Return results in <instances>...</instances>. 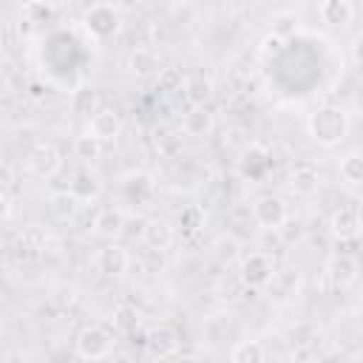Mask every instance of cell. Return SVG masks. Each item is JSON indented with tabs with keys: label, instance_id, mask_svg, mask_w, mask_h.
<instances>
[{
	"label": "cell",
	"instance_id": "60d3db41",
	"mask_svg": "<svg viewBox=\"0 0 363 363\" xmlns=\"http://www.w3.org/2000/svg\"><path fill=\"white\" fill-rule=\"evenodd\" d=\"M14 28H17V34H20V37H28V34H31V28H34V23H31L28 17H23V14H20V20L14 23Z\"/></svg>",
	"mask_w": 363,
	"mask_h": 363
},
{
	"label": "cell",
	"instance_id": "484cf974",
	"mask_svg": "<svg viewBox=\"0 0 363 363\" xmlns=\"http://www.w3.org/2000/svg\"><path fill=\"white\" fill-rule=\"evenodd\" d=\"M298 14L295 11H289V9H284V11H275L272 14V20H269V34L272 37H278V40H289V37H295L298 34Z\"/></svg>",
	"mask_w": 363,
	"mask_h": 363
},
{
	"label": "cell",
	"instance_id": "ac0fdd59",
	"mask_svg": "<svg viewBox=\"0 0 363 363\" xmlns=\"http://www.w3.org/2000/svg\"><path fill=\"white\" fill-rule=\"evenodd\" d=\"M213 96V77L204 74V71H193L187 74V82H184V99L190 102V108H201L207 105Z\"/></svg>",
	"mask_w": 363,
	"mask_h": 363
},
{
	"label": "cell",
	"instance_id": "8992f818",
	"mask_svg": "<svg viewBox=\"0 0 363 363\" xmlns=\"http://www.w3.org/2000/svg\"><path fill=\"white\" fill-rule=\"evenodd\" d=\"M252 218L258 227L264 230H281L289 218V207L281 196L275 193H267V196H258L255 204H252Z\"/></svg>",
	"mask_w": 363,
	"mask_h": 363
},
{
	"label": "cell",
	"instance_id": "ee69618b",
	"mask_svg": "<svg viewBox=\"0 0 363 363\" xmlns=\"http://www.w3.org/2000/svg\"><path fill=\"white\" fill-rule=\"evenodd\" d=\"M306 363H326V360H320V357H312V360H306Z\"/></svg>",
	"mask_w": 363,
	"mask_h": 363
},
{
	"label": "cell",
	"instance_id": "d4e9b609",
	"mask_svg": "<svg viewBox=\"0 0 363 363\" xmlns=\"http://www.w3.org/2000/svg\"><path fill=\"white\" fill-rule=\"evenodd\" d=\"M48 244H51V235L40 224H26L20 230V250H26L31 255H43L48 250Z\"/></svg>",
	"mask_w": 363,
	"mask_h": 363
},
{
	"label": "cell",
	"instance_id": "f1b7e54d",
	"mask_svg": "<svg viewBox=\"0 0 363 363\" xmlns=\"http://www.w3.org/2000/svg\"><path fill=\"white\" fill-rule=\"evenodd\" d=\"M184 82H187V74L179 68V65H167L156 74V91L162 94H184Z\"/></svg>",
	"mask_w": 363,
	"mask_h": 363
},
{
	"label": "cell",
	"instance_id": "8fae6325",
	"mask_svg": "<svg viewBox=\"0 0 363 363\" xmlns=\"http://www.w3.org/2000/svg\"><path fill=\"white\" fill-rule=\"evenodd\" d=\"M130 252L122 247V244H116V241H111V244H105L99 252H96V264H99V272L102 275H108V278H122L128 269H130Z\"/></svg>",
	"mask_w": 363,
	"mask_h": 363
},
{
	"label": "cell",
	"instance_id": "52a82bcc",
	"mask_svg": "<svg viewBox=\"0 0 363 363\" xmlns=\"http://www.w3.org/2000/svg\"><path fill=\"white\" fill-rule=\"evenodd\" d=\"M326 227H329V235H332V238H337V241H352V238H357V235L363 233V213H360V207H354V204H340V207L332 210Z\"/></svg>",
	"mask_w": 363,
	"mask_h": 363
},
{
	"label": "cell",
	"instance_id": "9c48e42d",
	"mask_svg": "<svg viewBox=\"0 0 363 363\" xmlns=\"http://www.w3.org/2000/svg\"><path fill=\"white\" fill-rule=\"evenodd\" d=\"M286 184H289V190L295 193V196H303V199H309V196H315L318 190H320V170H318V164L315 162H295L292 167H289V176H286Z\"/></svg>",
	"mask_w": 363,
	"mask_h": 363
},
{
	"label": "cell",
	"instance_id": "2e32d148",
	"mask_svg": "<svg viewBox=\"0 0 363 363\" xmlns=\"http://www.w3.org/2000/svg\"><path fill=\"white\" fill-rule=\"evenodd\" d=\"M48 210H51V216H54L57 221H74V218L79 216V210H82V199H79L71 187L54 190V193L48 196Z\"/></svg>",
	"mask_w": 363,
	"mask_h": 363
},
{
	"label": "cell",
	"instance_id": "9a60e30c",
	"mask_svg": "<svg viewBox=\"0 0 363 363\" xmlns=\"http://www.w3.org/2000/svg\"><path fill=\"white\" fill-rule=\"evenodd\" d=\"M125 68L133 74V77H150V74H159V54L150 48V45H133L125 57Z\"/></svg>",
	"mask_w": 363,
	"mask_h": 363
},
{
	"label": "cell",
	"instance_id": "5bb4252c",
	"mask_svg": "<svg viewBox=\"0 0 363 363\" xmlns=\"http://www.w3.org/2000/svg\"><path fill=\"white\" fill-rule=\"evenodd\" d=\"M125 227H128V216H125L122 207H102L94 216V233L102 235V238L113 241V238H119L125 233Z\"/></svg>",
	"mask_w": 363,
	"mask_h": 363
},
{
	"label": "cell",
	"instance_id": "b9f144b4",
	"mask_svg": "<svg viewBox=\"0 0 363 363\" xmlns=\"http://www.w3.org/2000/svg\"><path fill=\"white\" fill-rule=\"evenodd\" d=\"M3 363H28V354H23L20 349H11L3 354Z\"/></svg>",
	"mask_w": 363,
	"mask_h": 363
},
{
	"label": "cell",
	"instance_id": "7a4b0ae2",
	"mask_svg": "<svg viewBox=\"0 0 363 363\" xmlns=\"http://www.w3.org/2000/svg\"><path fill=\"white\" fill-rule=\"evenodd\" d=\"M74 349H77V354H79L82 360L96 363V360H108V357H113L116 340H113V335H111L105 326H99V323H88V326H82V329L77 332V337H74Z\"/></svg>",
	"mask_w": 363,
	"mask_h": 363
},
{
	"label": "cell",
	"instance_id": "277c9868",
	"mask_svg": "<svg viewBox=\"0 0 363 363\" xmlns=\"http://www.w3.org/2000/svg\"><path fill=\"white\" fill-rule=\"evenodd\" d=\"M62 167V153L54 142L48 139H40L28 147L26 153V170L34 176V179H54Z\"/></svg>",
	"mask_w": 363,
	"mask_h": 363
},
{
	"label": "cell",
	"instance_id": "cb8c5ba5",
	"mask_svg": "<svg viewBox=\"0 0 363 363\" xmlns=\"http://www.w3.org/2000/svg\"><path fill=\"white\" fill-rule=\"evenodd\" d=\"M230 363H267V349H264V343L255 340V337L238 340V343H233V349H230Z\"/></svg>",
	"mask_w": 363,
	"mask_h": 363
},
{
	"label": "cell",
	"instance_id": "44dd1931",
	"mask_svg": "<svg viewBox=\"0 0 363 363\" xmlns=\"http://www.w3.org/2000/svg\"><path fill=\"white\" fill-rule=\"evenodd\" d=\"M337 176L349 187H363V150H349L337 162Z\"/></svg>",
	"mask_w": 363,
	"mask_h": 363
},
{
	"label": "cell",
	"instance_id": "7bdbcfd3",
	"mask_svg": "<svg viewBox=\"0 0 363 363\" xmlns=\"http://www.w3.org/2000/svg\"><path fill=\"white\" fill-rule=\"evenodd\" d=\"M113 363H133L128 354H113Z\"/></svg>",
	"mask_w": 363,
	"mask_h": 363
},
{
	"label": "cell",
	"instance_id": "4316f807",
	"mask_svg": "<svg viewBox=\"0 0 363 363\" xmlns=\"http://www.w3.org/2000/svg\"><path fill=\"white\" fill-rule=\"evenodd\" d=\"M153 145H156V153H159L162 159H176V156L182 153L184 133H182V130H156Z\"/></svg>",
	"mask_w": 363,
	"mask_h": 363
},
{
	"label": "cell",
	"instance_id": "d590c367",
	"mask_svg": "<svg viewBox=\"0 0 363 363\" xmlns=\"http://www.w3.org/2000/svg\"><path fill=\"white\" fill-rule=\"evenodd\" d=\"M179 227H182L184 233H196V230L201 227V210H199L196 204L184 207V210L179 213Z\"/></svg>",
	"mask_w": 363,
	"mask_h": 363
},
{
	"label": "cell",
	"instance_id": "8d00e7d4",
	"mask_svg": "<svg viewBox=\"0 0 363 363\" xmlns=\"http://www.w3.org/2000/svg\"><path fill=\"white\" fill-rule=\"evenodd\" d=\"M349 57H352V65H354V71L363 77V31L352 40V45H349Z\"/></svg>",
	"mask_w": 363,
	"mask_h": 363
},
{
	"label": "cell",
	"instance_id": "f35d334b",
	"mask_svg": "<svg viewBox=\"0 0 363 363\" xmlns=\"http://www.w3.org/2000/svg\"><path fill=\"white\" fill-rule=\"evenodd\" d=\"M28 96H31L34 102H43V99L48 96V85H45V82H28Z\"/></svg>",
	"mask_w": 363,
	"mask_h": 363
},
{
	"label": "cell",
	"instance_id": "f546056e",
	"mask_svg": "<svg viewBox=\"0 0 363 363\" xmlns=\"http://www.w3.org/2000/svg\"><path fill=\"white\" fill-rule=\"evenodd\" d=\"M122 190H125V196H128L133 204H142L145 199L153 196V182H150V176H145V173H133V176H128V179L122 182Z\"/></svg>",
	"mask_w": 363,
	"mask_h": 363
},
{
	"label": "cell",
	"instance_id": "d6986e66",
	"mask_svg": "<svg viewBox=\"0 0 363 363\" xmlns=\"http://www.w3.org/2000/svg\"><path fill=\"white\" fill-rule=\"evenodd\" d=\"M99 108H105V105H102L99 91H96L94 85H77V88L71 91V111H74L77 116L91 119Z\"/></svg>",
	"mask_w": 363,
	"mask_h": 363
},
{
	"label": "cell",
	"instance_id": "1f68e13d",
	"mask_svg": "<svg viewBox=\"0 0 363 363\" xmlns=\"http://www.w3.org/2000/svg\"><path fill=\"white\" fill-rule=\"evenodd\" d=\"M113 323L122 329V332H133L139 326V312L130 306V303H119L113 309Z\"/></svg>",
	"mask_w": 363,
	"mask_h": 363
},
{
	"label": "cell",
	"instance_id": "ba28073f",
	"mask_svg": "<svg viewBox=\"0 0 363 363\" xmlns=\"http://www.w3.org/2000/svg\"><path fill=\"white\" fill-rule=\"evenodd\" d=\"M360 278V261L349 252H337L326 261V281L332 289H349Z\"/></svg>",
	"mask_w": 363,
	"mask_h": 363
},
{
	"label": "cell",
	"instance_id": "5b68a950",
	"mask_svg": "<svg viewBox=\"0 0 363 363\" xmlns=\"http://www.w3.org/2000/svg\"><path fill=\"white\" fill-rule=\"evenodd\" d=\"M82 26H85V31H91V37L108 40V37H113L122 28V14L111 3H94V6L85 9Z\"/></svg>",
	"mask_w": 363,
	"mask_h": 363
},
{
	"label": "cell",
	"instance_id": "836d02e7",
	"mask_svg": "<svg viewBox=\"0 0 363 363\" xmlns=\"http://www.w3.org/2000/svg\"><path fill=\"white\" fill-rule=\"evenodd\" d=\"M167 14H170V20H173V23L187 26V23H193V20H196L199 6H193V3H173V6L167 9Z\"/></svg>",
	"mask_w": 363,
	"mask_h": 363
},
{
	"label": "cell",
	"instance_id": "ffe728a7",
	"mask_svg": "<svg viewBox=\"0 0 363 363\" xmlns=\"http://www.w3.org/2000/svg\"><path fill=\"white\" fill-rule=\"evenodd\" d=\"M213 130V113L207 105L201 108H190L184 116H182V133L184 136H207Z\"/></svg>",
	"mask_w": 363,
	"mask_h": 363
},
{
	"label": "cell",
	"instance_id": "603a6c76",
	"mask_svg": "<svg viewBox=\"0 0 363 363\" xmlns=\"http://www.w3.org/2000/svg\"><path fill=\"white\" fill-rule=\"evenodd\" d=\"M204 340L210 343H224L233 335V315L230 312H213L204 318Z\"/></svg>",
	"mask_w": 363,
	"mask_h": 363
},
{
	"label": "cell",
	"instance_id": "4dcf8cb0",
	"mask_svg": "<svg viewBox=\"0 0 363 363\" xmlns=\"http://www.w3.org/2000/svg\"><path fill=\"white\" fill-rule=\"evenodd\" d=\"M213 255L221 261V264H233V261H241V241L235 235H218L213 241Z\"/></svg>",
	"mask_w": 363,
	"mask_h": 363
},
{
	"label": "cell",
	"instance_id": "d6a6232c",
	"mask_svg": "<svg viewBox=\"0 0 363 363\" xmlns=\"http://www.w3.org/2000/svg\"><path fill=\"white\" fill-rule=\"evenodd\" d=\"M292 286H298V275L295 272H278L275 281L269 284V292H275L278 298H292Z\"/></svg>",
	"mask_w": 363,
	"mask_h": 363
},
{
	"label": "cell",
	"instance_id": "e0dca14e",
	"mask_svg": "<svg viewBox=\"0 0 363 363\" xmlns=\"http://www.w3.org/2000/svg\"><path fill=\"white\" fill-rule=\"evenodd\" d=\"M179 346H182L179 332H176L173 326H167V323H159V326H153V329L147 332V349H150L153 354H159V357L176 354Z\"/></svg>",
	"mask_w": 363,
	"mask_h": 363
},
{
	"label": "cell",
	"instance_id": "4fadbf2b",
	"mask_svg": "<svg viewBox=\"0 0 363 363\" xmlns=\"http://www.w3.org/2000/svg\"><path fill=\"white\" fill-rule=\"evenodd\" d=\"M354 3L352 0H323L318 3V17L329 28H346L354 20Z\"/></svg>",
	"mask_w": 363,
	"mask_h": 363
},
{
	"label": "cell",
	"instance_id": "3957f363",
	"mask_svg": "<svg viewBox=\"0 0 363 363\" xmlns=\"http://www.w3.org/2000/svg\"><path fill=\"white\" fill-rule=\"evenodd\" d=\"M275 275H278L275 272V261L264 250H252V252L241 255V261H238V281L247 289H269Z\"/></svg>",
	"mask_w": 363,
	"mask_h": 363
},
{
	"label": "cell",
	"instance_id": "e575fe53",
	"mask_svg": "<svg viewBox=\"0 0 363 363\" xmlns=\"http://www.w3.org/2000/svg\"><path fill=\"white\" fill-rule=\"evenodd\" d=\"M51 14H54V6L51 3H26L23 6V17H28L34 26L43 23V20H48Z\"/></svg>",
	"mask_w": 363,
	"mask_h": 363
},
{
	"label": "cell",
	"instance_id": "7402d4cb",
	"mask_svg": "<svg viewBox=\"0 0 363 363\" xmlns=\"http://www.w3.org/2000/svg\"><path fill=\"white\" fill-rule=\"evenodd\" d=\"M71 190L82 199V201H94L99 193H102V179L91 170V167H79L74 173V182H71Z\"/></svg>",
	"mask_w": 363,
	"mask_h": 363
},
{
	"label": "cell",
	"instance_id": "74e56055",
	"mask_svg": "<svg viewBox=\"0 0 363 363\" xmlns=\"http://www.w3.org/2000/svg\"><path fill=\"white\" fill-rule=\"evenodd\" d=\"M284 45H286L284 40H278V37L267 34V37H264V43H261V54H264V57H278V54L284 51Z\"/></svg>",
	"mask_w": 363,
	"mask_h": 363
},
{
	"label": "cell",
	"instance_id": "83f0119b",
	"mask_svg": "<svg viewBox=\"0 0 363 363\" xmlns=\"http://www.w3.org/2000/svg\"><path fill=\"white\" fill-rule=\"evenodd\" d=\"M102 145H105V142H99L96 136H91V133L85 130V133H79V136L74 139V156H77L82 164H94L96 159H102Z\"/></svg>",
	"mask_w": 363,
	"mask_h": 363
},
{
	"label": "cell",
	"instance_id": "7c38bea8",
	"mask_svg": "<svg viewBox=\"0 0 363 363\" xmlns=\"http://www.w3.org/2000/svg\"><path fill=\"white\" fill-rule=\"evenodd\" d=\"M88 133L96 136L99 142H116L122 133V113L116 108H99L88 119Z\"/></svg>",
	"mask_w": 363,
	"mask_h": 363
},
{
	"label": "cell",
	"instance_id": "ab89813d",
	"mask_svg": "<svg viewBox=\"0 0 363 363\" xmlns=\"http://www.w3.org/2000/svg\"><path fill=\"white\" fill-rule=\"evenodd\" d=\"M11 213H14V196L3 190V221H11Z\"/></svg>",
	"mask_w": 363,
	"mask_h": 363
},
{
	"label": "cell",
	"instance_id": "6da1fadb",
	"mask_svg": "<svg viewBox=\"0 0 363 363\" xmlns=\"http://www.w3.org/2000/svg\"><path fill=\"white\" fill-rule=\"evenodd\" d=\"M349 113L340 105H320L309 113L306 119V133L312 136V142H318L320 147H337L346 136H349Z\"/></svg>",
	"mask_w": 363,
	"mask_h": 363
},
{
	"label": "cell",
	"instance_id": "30bf717a",
	"mask_svg": "<svg viewBox=\"0 0 363 363\" xmlns=\"http://www.w3.org/2000/svg\"><path fill=\"white\" fill-rule=\"evenodd\" d=\"M176 241V230L167 218L162 216H153V218H145L142 224V244L147 250H156V252H167Z\"/></svg>",
	"mask_w": 363,
	"mask_h": 363
}]
</instances>
